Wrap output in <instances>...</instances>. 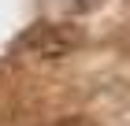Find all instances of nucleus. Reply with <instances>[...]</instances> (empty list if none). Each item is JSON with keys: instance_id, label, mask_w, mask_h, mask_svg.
Returning <instances> with one entry per match:
<instances>
[{"instance_id": "obj_1", "label": "nucleus", "mask_w": 130, "mask_h": 126, "mask_svg": "<svg viewBox=\"0 0 130 126\" xmlns=\"http://www.w3.org/2000/svg\"><path fill=\"white\" fill-rule=\"evenodd\" d=\"M78 45H82V26H74V22H37L15 41L19 52H30L41 59H60Z\"/></svg>"}, {"instance_id": "obj_2", "label": "nucleus", "mask_w": 130, "mask_h": 126, "mask_svg": "<svg viewBox=\"0 0 130 126\" xmlns=\"http://www.w3.org/2000/svg\"><path fill=\"white\" fill-rule=\"evenodd\" d=\"M108 4V0H71V8L74 11H82V15H89V11H100Z\"/></svg>"}, {"instance_id": "obj_3", "label": "nucleus", "mask_w": 130, "mask_h": 126, "mask_svg": "<svg viewBox=\"0 0 130 126\" xmlns=\"http://www.w3.org/2000/svg\"><path fill=\"white\" fill-rule=\"evenodd\" d=\"M52 126H97V122L86 119V115H67V119H60V122H52Z\"/></svg>"}]
</instances>
